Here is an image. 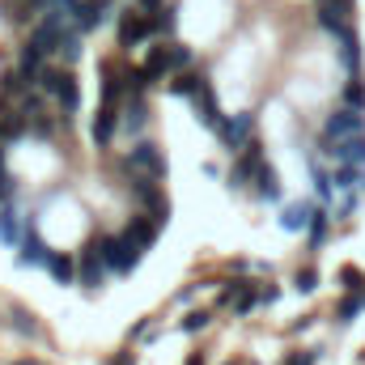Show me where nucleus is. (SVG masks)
I'll return each mask as SVG.
<instances>
[{
	"instance_id": "9b49d317",
	"label": "nucleus",
	"mask_w": 365,
	"mask_h": 365,
	"mask_svg": "<svg viewBox=\"0 0 365 365\" xmlns=\"http://www.w3.org/2000/svg\"><path fill=\"white\" fill-rule=\"evenodd\" d=\"M102 268H106V259H102V247L93 242L90 251L81 255V280H86V284H98V280H102Z\"/></svg>"
},
{
	"instance_id": "aec40b11",
	"label": "nucleus",
	"mask_w": 365,
	"mask_h": 365,
	"mask_svg": "<svg viewBox=\"0 0 365 365\" xmlns=\"http://www.w3.org/2000/svg\"><path fill=\"white\" fill-rule=\"evenodd\" d=\"M47 272L56 276L60 284H68V280H73V259H68V255H51V259H47Z\"/></svg>"
},
{
	"instance_id": "a211bd4d",
	"label": "nucleus",
	"mask_w": 365,
	"mask_h": 365,
	"mask_svg": "<svg viewBox=\"0 0 365 365\" xmlns=\"http://www.w3.org/2000/svg\"><path fill=\"white\" fill-rule=\"evenodd\" d=\"M26 86H30V77H26L21 68H9V73H0V90H4V93H13V98H17V93H26Z\"/></svg>"
},
{
	"instance_id": "412c9836",
	"label": "nucleus",
	"mask_w": 365,
	"mask_h": 365,
	"mask_svg": "<svg viewBox=\"0 0 365 365\" xmlns=\"http://www.w3.org/2000/svg\"><path fill=\"white\" fill-rule=\"evenodd\" d=\"M336 187H365V166H340Z\"/></svg>"
},
{
	"instance_id": "7c9ffc66",
	"label": "nucleus",
	"mask_w": 365,
	"mask_h": 365,
	"mask_svg": "<svg viewBox=\"0 0 365 365\" xmlns=\"http://www.w3.org/2000/svg\"><path fill=\"white\" fill-rule=\"evenodd\" d=\"M314 280H319L314 272H302V276H297V289H302V293H310V289H314Z\"/></svg>"
},
{
	"instance_id": "bb28decb",
	"label": "nucleus",
	"mask_w": 365,
	"mask_h": 365,
	"mask_svg": "<svg viewBox=\"0 0 365 365\" xmlns=\"http://www.w3.org/2000/svg\"><path fill=\"white\" fill-rule=\"evenodd\" d=\"M170 64H175V68H187V64H191V47H179V43H170Z\"/></svg>"
},
{
	"instance_id": "5701e85b",
	"label": "nucleus",
	"mask_w": 365,
	"mask_h": 365,
	"mask_svg": "<svg viewBox=\"0 0 365 365\" xmlns=\"http://www.w3.org/2000/svg\"><path fill=\"white\" fill-rule=\"evenodd\" d=\"M344 102H349L353 110H365V86L357 81V77H353V81L344 86Z\"/></svg>"
},
{
	"instance_id": "423d86ee",
	"label": "nucleus",
	"mask_w": 365,
	"mask_h": 365,
	"mask_svg": "<svg viewBox=\"0 0 365 365\" xmlns=\"http://www.w3.org/2000/svg\"><path fill=\"white\" fill-rule=\"evenodd\" d=\"M327 158H340L344 166H365V136H353V140H336V145H323Z\"/></svg>"
},
{
	"instance_id": "2f4dec72",
	"label": "nucleus",
	"mask_w": 365,
	"mask_h": 365,
	"mask_svg": "<svg viewBox=\"0 0 365 365\" xmlns=\"http://www.w3.org/2000/svg\"><path fill=\"white\" fill-rule=\"evenodd\" d=\"M136 4H140V9H145V13H158V9H166V4H170V0H136Z\"/></svg>"
},
{
	"instance_id": "a878e982",
	"label": "nucleus",
	"mask_w": 365,
	"mask_h": 365,
	"mask_svg": "<svg viewBox=\"0 0 365 365\" xmlns=\"http://www.w3.org/2000/svg\"><path fill=\"white\" fill-rule=\"evenodd\" d=\"M323 234H327V212H323V208H314V217H310V242L319 247V242H323Z\"/></svg>"
},
{
	"instance_id": "2eb2a0df",
	"label": "nucleus",
	"mask_w": 365,
	"mask_h": 365,
	"mask_svg": "<svg viewBox=\"0 0 365 365\" xmlns=\"http://www.w3.org/2000/svg\"><path fill=\"white\" fill-rule=\"evenodd\" d=\"M170 90L179 93V98H195V93L204 90V77H200V73H179V77L170 81Z\"/></svg>"
},
{
	"instance_id": "20e7f679",
	"label": "nucleus",
	"mask_w": 365,
	"mask_h": 365,
	"mask_svg": "<svg viewBox=\"0 0 365 365\" xmlns=\"http://www.w3.org/2000/svg\"><path fill=\"white\" fill-rule=\"evenodd\" d=\"M115 30H119V43L123 47H140L149 38V13L145 9H128L115 17Z\"/></svg>"
},
{
	"instance_id": "f03ea898",
	"label": "nucleus",
	"mask_w": 365,
	"mask_h": 365,
	"mask_svg": "<svg viewBox=\"0 0 365 365\" xmlns=\"http://www.w3.org/2000/svg\"><path fill=\"white\" fill-rule=\"evenodd\" d=\"M353 136H365V115H361V110H353V106L336 110V115L323 123V145H336V140H353Z\"/></svg>"
},
{
	"instance_id": "39448f33",
	"label": "nucleus",
	"mask_w": 365,
	"mask_h": 365,
	"mask_svg": "<svg viewBox=\"0 0 365 365\" xmlns=\"http://www.w3.org/2000/svg\"><path fill=\"white\" fill-rule=\"evenodd\" d=\"M128 166L132 170H140L145 179L153 175V179H162L166 175V158H162V149L153 145V140H140V145H132V153H128Z\"/></svg>"
},
{
	"instance_id": "0eeeda50",
	"label": "nucleus",
	"mask_w": 365,
	"mask_h": 365,
	"mask_svg": "<svg viewBox=\"0 0 365 365\" xmlns=\"http://www.w3.org/2000/svg\"><path fill=\"white\" fill-rule=\"evenodd\" d=\"M26 234H30V230L21 225V217H17V208H4V212H0V242L17 251V247L26 242Z\"/></svg>"
},
{
	"instance_id": "473e14b6",
	"label": "nucleus",
	"mask_w": 365,
	"mask_h": 365,
	"mask_svg": "<svg viewBox=\"0 0 365 365\" xmlns=\"http://www.w3.org/2000/svg\"><path fill=\"white\" fill-rule=\"evenodd\" d=\"M314 4H340V9H353V0H314Z\"/></svg>"
},
{
	"instance_id": "c85d7f7f",
	"label": "nucleus",
	"mask_w": 365,
	"mask_h": 365,
	"mask_svg": "<svg viewBox=\"0 0 365 365\" xmlns=\"http://www.w3.org/2000/svg\"><path fill=\"white\" fill-rule=\"evenodd\" d=\"M340 280H344V284H349V289H361V284H365L361 268H344V272H340Z\"/></svg>"
},
{
	"instance_id": "6ab92c4d",
	"label": "nucleus",
	"mask_w": 365,
	"mask_h": 365,
	"mask_svg": "<svg viewBox=\"0 0 365 365\" xmlns=\"http://www.w3.org/2000/svg\"><path fill=\"white\" fill-rule=\"evenodd\" d=\"M170 30H175V4H166L149 17V34H170Z\"/></svg>"
},
{
	"instance_id": "f257e3e1",
	"label": "nucleus",
	"mask_w": 365,
	"mask_h": 365,
	"mask_svg": "<svg viewBox=\"0 0 365 365\" xmlns=\"http://www.w3.org/2000/svg\"><path fill=\"white\" fill-rule=\"evenodd\" d=\"M102 247V259H106V268H115V272H132L136 264H140V247L128 238V234H115V238H102L98 242Z\"/></svg>"
},
{
	"instance_id": "393cba45",
	"label": "nucleus",
	"mask_w": 365,
	"mask_h": 365,
	"mask_svg": "<svg viewBox=\"0 0 365 365\" xmlns=\"http://www.w3.org/2000/svg\"><path fill=\"white\" fill-rule=\"evenodd\" d=\"M140 123H145V98L132 93V102H128V128H140Z\"/></svg>"
},
{
	"instance_id": "1a4fd4ad",
	"label": "nucleus",
	"mask_w": 365,
	"mask_h": 365,
	"mask_svg": "<svg viewBox=\"0 0 365 365\" xmlns=\"http://www.w3.org/2000/svg\"><path fill=\"white\" fill-rule=\"evenodd\" d=\"M119 106H110V102H102V110H98V119H93V140L98 145H110L115 140V128H119Z\"/></svg>"
},
{
	"instance_id": "b1692460",
	"label": "nucleus",
	"mask_w": 365,
	"mask_h": 365,
	"mask_svg": "<svg viewBox=\"0 0 365 365\" xmlns=\"http://www.w3.org/2000/svg\"><path fill=\"white\" fill-rule=\"evenodd\" d=\"M310 179H314V191H319L323 200H331V187H336V182H331V175H327V170H319V166H310Z\"/></svg>"
},
{
	"instance_id": "f8f14e48",
	"label": "nucleus",
	"mask_w": 365,
	"mask_h": 365,
	"mask_svg": "<svg viewBox=\"0 0 365 365\" xmlns=\"http://www.w3.org/2000/svg\"><path fill=\"white\" fill-rule=\"evenodd\" d=\"M145 73H149V81H158V77L175 73V64H170V47H153V51H149V60H145Z\"/></svg>"
},
{
	"instance_id": "f3484780",
	"label": "nucleus",
	"mask_w": 365,
	"mask_h": 365,
	"mask_svg": "<svg viewBox=\"0 0 365 365\" xmlns=\"http://www.w3.org/2000/svg\"><path fill=\"white\" fill-rule=\"evenodd\" d=\"M255 191L264 195V200H276V175L268 162H259V170H255Z\"/></svg>"
},
{
	"instance_id": "7ed1b4c3",
	"label": "nucleus",
	"mask_w": 365,
	"mask_h": 365,
	"mask_svg": "<svg viewBox=\"0 0 365 365\" xmlns=\"http://www.w3.org/2000/svg\"><path fill=\"white\" fill-rule=\"evenodd\" d=\"M110 0H81V4H73L68 9V17H73V30L77 34H90V30H98L106 17H110Z\"/></svg>"
},
{
	"instance_id": "c756f323",
	"label": "nucleus",
	"mask_w": 365,
	"mask_h": 365,
	"mask_svg": "<svg viewBox=\"0 0 365 365\" xmlns=\"http://www.w3.org/2000/svg\"><path fill=\"white\" fill-rule=\"evenodd\" d=\"M319 361V353H297V357H289L284 365H314Z\"/></svg>"
},
{
	"instance_id": "dca6fc26",
	"label": "nucleus",
	"mask_w": 365,
	"mask_h": 365,
	"mask_svg": "<svg viewBox=\"0 0 365 365\" xmlns=\"http://www.w3.org/2000/svg\"><path fill=\"white\" fill-rule=\"evenodd\" d=\"M310 217H314V212H310L306 204H289V208L280 212V225H284V230H302V225H306Z\"/></svg>"
},
{
	"instance_id": "9d476101",
	"label": "nucleus",
	"mask_w": 365,
	"mask_h": 365,
	"mask_svg": "<svg viewBox=\"0 0 365 365\" xmlns=\"http://www.w3.org/2000/svg\"><path fill=\"white\" fill-rule=\"evenodd\" d=\"M251 128H255V115H251V110H242L234 123H225V128H221V140H225L230 149H238V145H242V136H247Z\"/></svg>"
},
{
	"instance_id": "cd10ccee",
	"label": "nucleus",
	"mask_w": 365,
	"mask_h": 365,
	"mask_svg": "<svg viewBox=\"0 0 365 365\" xmlns=\"http://www.w3.org/2000/svg\"><path fill=\"white\" fill-rule=\"evenodd\" d=\"M204 323H208V314H204V310H195V314H187V319H182V331H200Z\"/></svg>"
},
{
	"instance_id": "ddd939ff",
	"label": "nucleus",
	"mask_w": 365,
	"mask_h": 365,
	"mask_svg": "<svg viewBox=\"0 0 365 365\" xmlns=\"http://www.w3.org/2000/svg\"><path fill=\"white\" fill-rule=\"evenodd\" d=\"M123 234H128V238H132V242H136L140 251H149V247H153V238H158V230H153V225H149L145 217H136V221H132V225H128Z\"/></svg>"
},
{
	"instance_id": "4468645a",
	"label": "nucleus",
	"mask_w": 365,
	"mask_h": 365,
	"mask_svg": "<svg viewBox=\"0 0 365 365\" xmlns=\"http://www.w3.org/2000/svg\"><path fill=\"white\" fill-rule=\"evenodd\" d=\"M119 93H123V81H119V73H110V64H102V102L119 106Z\"/></svg>"
},
{
	"instance_id": "6e6552de",
	"label": "nucleus",
	"mask_w": 365,
	"mask_h": 365,
	"mask_svg": "<svg viewBox=\"0 0 365 365\" xmlns=\"http://www.w3.org/2000/svg\"><path fill=\"white\" fill-rule=\"evenodd\" d=\"M51 98H56V102H60L68 115L81 106V86H77V77H73L68 68H60V86H56V93H51Z\"/></svg>"
},
{
	"instance_id": "4be33fe9",
	"label": "nucleus",
	"mask_w": 365,
	"mask_h": 365,
	"mask_svg": "<svg viewBox=\"0 0 365 365\" xmlns=\"http://www.w3.org/2000/svg\"><path fill=\"white\" fill-rule=\"evenodd\" d=\"M60 60H64V64H77V60H81V34H77V30H68V38H64V47H60Z\"/></svg>"
}]
</instances>
